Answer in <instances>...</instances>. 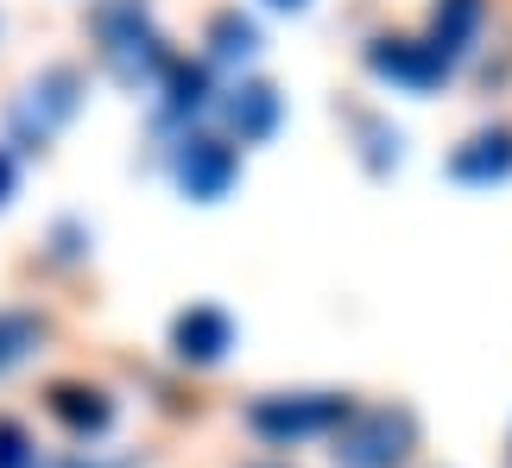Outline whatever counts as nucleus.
<instances>
[{"mask_svg": "<svg viewBox=\"0 0 512 468\" xmlns=\"http://www.w3.org/2000/svg\"><path fill=\"white\" fill-rule=\"evenodd\" d=\"M95 51H102V70L121 89H146L177 64L165 51V32L152 26L146 0H102L95 7Z\"/></svg>", "mask_w": 512, "mask_h": 468, "instance_id": "f257e3e1", "label": "nucleus"}, {"mask_svg": "<svg viewBox=\"0 0 512 468\" xmlns=\"http://www.w3.org/2000/svg\"><path fill=\"white\" fill-rule=\"evenodd\" d=\"M354 418L348 393H266L247 405V431L266 443H304V437H336Z\"/></svg>", "mask_w": 512, "mask_h": 468, "instance_id": "f03ea898", "label": "nucleus"}, {"mask_svg": "<svg viewBox=\"0 0 512 468\" xmlns=\"http://www.w3.org/2000/svg\"><path fill=\"white\" fill-rule=\"evenodd\" d=\"M76 108H83V70H76V64H51V70H38L32 83L13 95V108H7V133H13V146L38 152L57 127L70 121Z\"/></svg>", "mask_w": 512, "mask_h": 468, "instance_id": "7ed1b4c3", "label": "nucleus"}, {"mask_svg": "<svg viewBox=\"0 0 512 468\" xmlns=\"http://www.w3.org/2000/svg\"><path fill=\"white\" fill-rule=\"evenodd\" d=\"M418 450V418L405 405H367L336 431V468H399Z\"/></svg>", "mask_w": 512, "mask_h": 468, "instance_id": "20e7f679", "label": "nucleus"}, {"mask_svg": "<svg viewBox=\"0 0 512 468\" xmlns=\"http://www.w3.org/2000/svg\"><path fill=\"white\" fill-rule=\"evenodd\" d=\"M367 70L373 76H386V83H399L411 95H430L437 83H449V57L430 45V38H405V32H380L367 45Z\"/></svg>", "mask_w": 512, "mask_h": 468, "instance_id": "39448f33", "label": "nucleus"}, {"mask_svg": "<svg viewBox=\"0 0 512 468\" xmlns=\"http://www.w3.org/2000/svg\"><path fill=\"white\" fill-rule=\"evenodd\" d=\"M171 178L177 190H184L190 203H215L228 197V184L241 178V159H234L228 140H215V133H184L171 152Z\"/></svg>", "mask_w": 512, "mask_h": 468, "instance_id": "423d86ee", "label": "nucleus"}, {"mask_svg": "<svg viewBox=\"0 0 512 468\" xmlns=\"http://www.w3.org/2000/svg\"><path fill=\"white\" fill-rule=\"evenodd\" d=\"M234 348V317L222 304H190V310H177V323H171V355L177 361H190V367H215Z\"/></svg>", "mask_w": 512, "mask_h": 468, "instance_id": "0eeeda50", "label": "nucleus"}, {"mask_svg": "<svg viewBox=\"0 0 512 468\" xmlns=\"http://www.w3.org/2000/svg\"><path fill=\"white\" fill-rule=\"evenodd\" d=\"M449 178L456 184H506L512 178V127H481L449 152Z\"/></svg>", "mask_w": 512, "mask_h": 468, "instance_id": "6e6552de", "label": "nucleus"}, {"mask_svg": "<svg viewBox=\"0 0 512 468\" xmlns=\"http://www.w3.org/2000/svg\"><path fill=\"white\" fill-rule=\"evenodd\" d=\"M45 405H51V418L64 424L70 437H102L114 424V399L102 393V386H83V380H51Z\"/></svg>", "mask_w": 512, "mask_h": 468, "instance_id": "1a4fd4ad", "label": "nucleus"}, {"mask_svg": "<svg viewBox=\"0 0 512 468\" xmlns=\"http://www.w3.org/2000/svg\"><path fill=\"white\" fill-rule=\"evenodd\" d=\"M215 108H222V121L241 133L247 146H253V140H266V133L279 127V89H272V83H234Z\"/></svg>", "mask_w": 512, "mask_h": 468, "instance_id": "9d476101", "label": "nucleus"}, {"mask_svg": "<svg viewBox=\"0 0 512 468\" xmlns=\"http://www.w3.org/2000/svg\"><path fill=\"white\" fill-rule=\"evenodd\" d=\"M481 19H487V0H437V13H430V45H437L449 64H462L468 45L481 38Z\"/></svg>", "mask_w": 512, "mask_h": 468, "instance_id": "9b49d317", "label": "nucleus"}, {"mask_svg": "<svg viewBox=\"0 0 512 468\" xmlns=\"http://www.w3.org/2000/svg\"><path fill=\"white\" fill-rule=\"evenodd\" d=\"M253 51H260V26L241 7H222L209 19V57L215 64H253Z\"/></svg>", "mask_w": 512, "mask_h": 468, "instance_id": "f8f14e48", "label": "nucleus"}, {"mask_svg": "<svg viewBox=\"0 0 512 468\" xmlns=\"http://www.w3.org/2000/svg\"><path fill=\"white\" fill-rule=\"evenodd\" d=\"M215 108L209 95V70L203 64H171L165 70V121H190V114Z\"/></svg>", "mask_w": 512, "mask_h": 468, "instance_id": "ddd939ff", "label": "nucleus"}, {"mask_svg": "<svg viewBox=\"0 0 512 468\" xmlns=\"http://www.w3.org/2000/svg\"><path fill=\"white\" fill-rule=\"evenodd\" d=\"M45 336H51V323L38 317V310H0V374H7V367H19Z\"/></svg>", "mask_w": 512, "mask_h": 468, "instance_id": "4468645a", "label": "nucleus"}, {"mask_svg": "<svg viewBox=\"0 0 512 468\" xmlns=\"http://www.w3.org/2000/svg\"><path fill=\"white\" fill-rule=\"evenodd\" d=\"M348 121H354V133H361V159H367L373 178L399 165V127H386L380 114H348Z\"/></svg>", "mask_w": 512, "mask_h": 468, "instance_id": "2eb2a0df", "label": "nucleus"}, {"mask_svg": "<svg viewBox=\"0 0 512 468\" xmlns=\"http://www.w3.org/2000/svg\"><path fill=\"white\" fill-rule=\"evenodd\" d=\"M0 468H38V450H32L26 424H13V418H0Z\"/></svg>", "mask_w": 512, "mask_h": 468, "instance_id": "dca6fc26", "label": "nucleus"}, {"mask_svg": "<svg viewBox=\"0 0 512 468\" xmlns=\"http://www.w3.org/2000/svg\"><path fill=\"white\" fill-rule=\"evenodd\" d=\"M13 190H19V159H13L7 146H0V209H7V197H13Z\"/></svg>", "mask_w": 512, "mask_h": 468, "instance_id": "f3484780", "label": "nucleus"}, {"mask_svg": "<svg viewBox=\"0 0 512 468\" xmlns=\"http://www.w3.org/2000/svg\"><path fill=\"white\" fill-rule=\"evenodd\" d=\"M83 247H89V234L76 228V222H64V228H57V253H64V260H76Z\"/></svg>", "mask_w": 512, "mask_h": 468, "instance_id": "a211bd4d", "label": "nucleus"}, {"mask_svg": "<svg viewBox=\"0 0 512 468\" xmlns=\"http://www.w3.org/2000/svg\"><path fill=\"white\" fill-rule=\"evenodd\" d=\"M38 468H133V462H89V456H57V462H38Z\"/></svg>", "mask_w": 512, "mask_h": 468, "instance_id": "6ab92c4d", "label": "nucleus"}, {"mask_svg": "<svg viewBox=\"0 0 512 468\" xmlns=\"http://www.w3.org/2000/svg\"><path fill=\"white\" fill-rule=\"evenodd\" d=\"M266 7H279V13H298V7H310V0H266Z\"/></svg>", "mask_w": 512, "mask_h": 468, "instance_id": "aec40b11", "label": "nucleus"}, {"mask_svg": "<svg viewBox=\"0 0 512 468\" xmlns=\"http://www.w3.org/2000/svg\"><path fill=\"white\" fill-rule=\"evenodd\" d=\"M266 468H279V462H266Z\"/></svg>", "mask_w": 512, "mask_h": 468, "instance_id": "412c9836", "label": "nucleus"}]
</instances>
